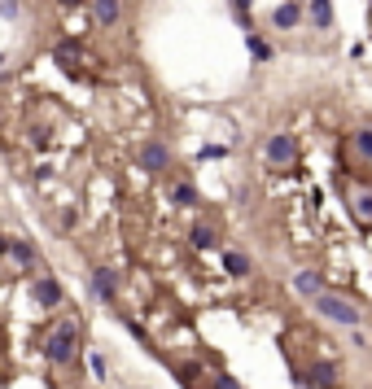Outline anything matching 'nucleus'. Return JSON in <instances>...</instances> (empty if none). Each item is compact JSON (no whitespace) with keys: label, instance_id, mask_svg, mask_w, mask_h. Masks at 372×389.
I'll use <instances>...</instances> for the list:
<instances>
[{"label":"nucleus","instance_id":"nucleus-1","mask_svg":"<svg viewBox=\"0 0 372 389\" xmlns=\"http://www.w3.org/2000/svg\"><path fill=\"white\" fill-rule=\"evenodd\" d=\"M44 354H48V363H53V367H70L75 354H79V328H75V323H61V328L48 333Z\"/></svg>","mask_w":372,"mask_h":389},{"label":"nucleus","instance_id":"nucleus-2","mask_svg":"<svg viewBox=\"0 0 372 389\" xmlns=\"http://www.w3.org/2000/svg\"><path fill=\"white\" fill-rule=\"evenodd\" d=\"M311 302H315V311L325 315V319L342 323V328H359V306H350L346 298H337V293H320V298H311Z\"/></svg>","mask_w":372,"mask_h":389},{"label":"nucleus","instance_id":"nucleus-3","mask_svg":"<svg viewBox=\"0 0 372 389\" xmlns=\"http://www.w3.org/2000/svg\"><path fill=\"white\" fill-rule=\"evenodd\" d=\"M294 158H298V140L289 132H276L267 140V162L271 167H294Z\"/></svg>","mask_w":372,"mask_h":389},{"label":"nucleus","instance_id":"nucleus-4","mask_svg":"<svg viewBox=\"0 0 372 389\" xmlns=\"http://www.w3.org/2000/svg\"><path fill=\"white\" fill-rule=\"evenodd\" d=\"M140 167L149 171V175L167 171V167H171V149H167L163 140H144V144H140Z\"/></svg>","mask_w":372,"mask_h":389},{"label":"nucleus","instance_id":"nucleus-5","mask_svg":"<svg viewBox=\"0 0 372 389\" xmlns=\"http://www.w3.org/2000/svg\"><path fill=\"white\" fill-rule=\"evenodd\" d=\"M31 298H36V306L53 311V306H61V284L53 275H36V280H31Z\"/></svg>","mask_w":372,"mask_h":389},{"label":"nucleus","instance_id":"nucleus-6","mask_svg":"<svg viewBox=\"0 0 372 389\" xmlns=\"http://www.w3.org/2000/svg\"><path fill=\"white\" fill-rule=\"evenodd\" d=\"M92 22L96 26H119L123 22V0H92Z\"/></svg>","mask_w":372,"mask_h":389},{"label":"nucleus","instance_id":"nucleus-7","mask_svg":"<svg viewBox=\"0 0 372 389\" xmlns=\"http://www.w3.org/2000/svg\"><path fill=\"white\" fill-rule=\"evenodd\" d=\"M302 381L311 385V389H333L337 385V367L333 363H311V367L302 372Z\"/></svg>","mask_w":372,"mask_h":389},{"label":"nucleus","instance_id":"nucleus-8","mask_svg":"<svg viewBox=\"0 0 372 389\" xmlns=\"http://www.w3.org/2000/svg\"><path fill=\"white\" fill-rule=\"evenodd\" d=\"M298 22H302V5H298V0H285V5H276V9H271V26L294 31Z\"/></svg>","mask_w":372,"mask_h":389},{"label":"nucleus","instance_id":"nucleus-9","mask_svg":"<svg viewBox=\"0 0 372 389\" xmlns=\"http://www.w3.org/2000/svg\"><path fill=\"white\" fill-rule=\"evenodd\" d=\"M350 210H355V219L372 223V188H364V184H350Z\"/></svg>","mask_w":372,"mask_h":389},{"label":"nucleus","instance_id":"nucleus-10","mask_svg":"<svg viewBox=\"0 0 372 389\" xmlns=\"http://www.w3.org/2000/svg\"><path fill=\"white\" fill-rule=\"evenodd\" d=\"M92 293H96V298H114V293H119V275L110 271V267H96V271H92Z\"/></svg>","mask_w":372,"mask_h":389},{"label":"nucleus","instance_id":"nucleus-11","mask_svg":"<svg viewBox=\"0 0 372 389\" xmlns=\"http://www.w3.org/2000/svg\"><path fill=\"white\" fill-rule=\"evenodd\" d=\"M311 22H315V31H333V0H311Z\"/></svg>","mask_w":372,"mask_h":389},{"label":"nucleus","instance_id":"nucleus-12","mask_svg":"<svg viewBox=\"0 0 372 389\" xmlns=\"http://www.w3.org/2000/svg\"><path fill=\"white\" fill-rule=\"evenodd\" d=\"M294 289H298L302 298H320V293H325V289H320V271H298L294 275Z\"/></svg>","mask_w":372,"mask_h":389},{"label":"nucleus","instance_id":"nucleus-13","mask_svg":"<svg viewBox=\"0 0 372 389\" xmlns=\"http://www.w3.org/2000/svg\"><path fill=\"white\" fill-rule=\"evenodd\" d=\"M53 61L61 70H75V61H79V44H57L53 48Z\"/></svg>","mask_w":372,"mask_h":389},{"label":"nucleus","instance_id":"nucleus-14","mask_svg":"<svg viewBox=\"0 0 372 389\" xmlns=\"http://www.w3.org/2000/svg\"><path fill=\"white\" fill-rule=\"evenodd\" d=\"M246 48L254 53V61H271V44L263 36H254V31H246Z\"/></svg>","mask_w":372,"mask_h":389},{"label":"nucleus","instance_id":"nucleus-15","mask_svg":"<svg viewBox=\"0 0 372 389\" xmlns=\"http://www.w3.org/2000/svg\"><path fill=\"white\" fill-rule=\"evenodd\" d=\"M223 271H228V275H246V271H250V258L237 254V250H228V254H223Z\"/></svg>","mask_w":372,"mask_h":389},{"label":"nucleus","instance_id":"nucleus-16","mask_svg":"<svg viewBox=\"0 0 372 389\" xmlns=\"http://www.w3.org/2000/svg\"><path fill=\"white\" fill-rule=\"evenodd\" d=\"M355 153L372 162V127H355Z\"/></svg>","mask_w":372,"mask_h":389},{"label":"nucleus","instance_id":"nucleus-17","mask_svg":"<svg viewBox=\"0 0 372 389\" xmlns=\"http://www.w3.org/2000/svg\"><path fill=\"white\" fill-rule=\"evenodd\" d=\"M9 254H13V258H18V263H22V267H36V250H31V245H27V241H18V236H13V241H9Z\"/></svg>","mask_w":372,"mask_h":389},{"label":"nucleus","instance_id":"nucleus-18","mask_svg":"<svg viewBox=\"0 0 372 389\" xmlns=\"http://www.w3.org/2000/svg\"><path fill=\"white\" fill-rule=\"evenodd\" d=\"M250 9H254V0H232V13H237V26H241V31H254Z\"/></svg>","mask_w":372,"mask_h":389},{"label":"nucleus","instance_id":"nucleus-19","mask_svg":"<svg viewBox=\"0 0 372 389\" xmlns=\"http://www.w3.org/2000/svg\"><path fill=\"white\" fill-rule=\"evenodd\" d=\"M171 201H180V206H198V188H193V184H175V188H171Z\"/></svg>","mask_w":372,"mask_h":389},{"label":"nucleus","instance_id":"nucleus-20","mask_svg":"<svg viewBox=\"0 0 372 389\" xmlns=\"http://www.w3.org/2000/svg\"><path fill=\"white\" fill-rule=\"evenodd\" d=\"M215 228H193V245H198V250H210V245H215Z\"/></svg>","mask_w":372,"mask_h":389},{"label":"nucleus","instance_id":"nucleus-21","mask_svg":"<svg viewBox=\"0 0 372 389\" xmlns=\"http://www.w3.org/2000/svg\"><path fill=\"white\" fill-rule=\"evenodd\" d=\"M215 389H241V381H232L228 372H219V376H215Z\"/></svg>","mask_w":372,"mask_h":389},{"label":"nucleus","instance_id":"nucleus-22","mask_svg":"<svg viewBox=\"0 0 372 389\" xmlns=\"http://www.w3.org/2000/svg\"><path fill=\"white\" fill-rule=\"evenodd\" d=\"M92 376L105 381V354H92Z\"/></svg>","mask_w":372,"mask_h":389},{"label":"nucleus","instance_id":"nucleus-23","mask_svg":"<svg viewBox=\"0 0 372 389\" xmlns=\"http://www.w3.org/2000/svg\"><path fill=\"white\" fill-rule=\"evenodd\" d=\"M228 149H223V144H210V149H202V162H210V158H223Z\"/></svg>","mask_w":372,"mask_h":389}]
</instances>
